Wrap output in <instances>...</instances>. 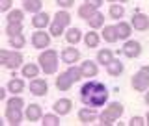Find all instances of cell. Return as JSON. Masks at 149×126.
I'll list each match as a JSON object with an SVG mask.
<instances>
[{"instance_id":"cell-5","label":"cell","mask_w":149,"mask_h":126,"mask_svg":"<svg viewBox=\"0 0 149 126\" xmlns=\"http://www.w3.org/2000/svg\"><path fill=\"white\" fill-rule=\"evenodd\" d=\"M132 87L136 91H147L149 89V65H143L132 76Z\"/></svg>"},{"instance_id":"cell-21","label":"cell","mask_w":149,"mask_h":126,"mask_svg":"<svg viewBox=\"0 0 149 126\" xmlns=\"http://www.w3.org/2000/svg\"><path fill=\"white\" fill-rule=\"evenodd\" d=\"M41 8H43V2L41 0H24V6H22V9L28 13H39L41 11Z\"/></svg>"},{"instance_id":"cell-13","label":"cell","mask_w":149,"mask_h":126,"mask_svg":"<svg viewBox=\"0 0 149 126\" xmlns=\"http://www.w3.org/2000/svg\"><path fill=\"white\" fill-rule=\"evenodd\" d=\"M24 117L30 120V123H36V120H39L43 117V111H41V106L39 104H30L24 111Z\"/></svg>"},{"instance_id":"cell-40","label":"cell","mask_w":149,"mask_h":126,"mask_svg":"<svg viewBox=\"0 0 149 126\" xmlns=\"http://www.w3.org/2000/svg\"><path fill=\"white\" fill-rule=\"evenodd\" d=\"M88 4H91V6H95V8H99V6H102V0H86Z\"/></svg>"},{"instance_id":"cell-34","label":"cell","mask_w":149,"mask_h":126,"mask_svg":"<svg viewBox=\"0 0 149 126\" xmlns=\"http://www.w3.org/2000/svg\"><path fill=\"white\" fill-rule=\"evenodd\" d=\"M6 106H9V108H19V109H22V108H24V100H22L19 95H13L11 98L6 102Z\"/></svg>"},{"instance_id":"cell-11","label":"cell","mask_w":149,"mask_h":126,"mask_svg":"<svg viewBox=\"0 0 149 126\" xmlns=\"http://www.w3.org/2000/svg\"><path fill=\"white\" fill-rule=\"evenodd\" d=\"M80 71H82V76L84 78H93V76H97V72H99V67H97L95 61L86 59V61L80 65Z\"/></svg>"},{"instance_id":"cell-27","label":"cell","mask_w":149,"mask_h":126,"mask_svg":"<svg viewBox=\"0 0 149 126\" xmlns=\"http://www.w3.org/2000/svg\"><path fill=\"white\" fill-rule=\"evenodd\" d=\"M112 59H114V54H112V50H108V48H102V50L97 52V61L101 65H108Z\"/></svg>"},{"instance_id":"cell-2","label":"cell","mask_w":149,"mask_h":126,"mask_svg":"<svg viewBox=\"0 0 149 126\" xmlns=\"http://www.w3.org/2000/svg\"><path fill=\"white\" fill-rule=\"evenodd\" d=\"M37 61H39V67L45 74H54L58 71V52L54 48L43 50L37 58Z\"/></svg>"},{"instance_id":"cell-23","label":"cell","mask_w":149,"mask_h":126,"mask_svg":"<svg viewBox=\"0 0 149 126\" xmlns=\"http://www.w3.org/2000/svg\"><path fill=\"white\" fill-rule=\"evenodd\" d=\"M22 89H24V82H22L21 78H13V80L8 82V91L13 93V95H19Z\"/></svg>"},{"instance_id":"cell-43","label":"cell","mask_w":149,"mask_h":126,"mask_svg":"<svg viewBox=\"0 0 149 126\" xmlns=\"http://www.w3.org/2000/svg\"><path fill=\"white\" fill-rule=\"evenodd\" d=\"M146 124L149 126V111H147V115H146Z\"/></svg>"},{"instance_id":"cell-26","label":"cell","mask_w":149,"mask_h":126,"mask_svg":"<svg viewBox=\"0 0 149 126\" xmlns=\"http://www.w3.org/2000/svg\"><path fill=\"white\" fill-rule=\"evenodd\" d=\"M88 24H90V28H93V30H97V28H101L102 24H104V17H102V13L95 11L93 15L88 19Z\"/></svg>"},{"instance_id":"cell-1","label":"cell","mask_w":149,"mask_h":126,"mask_svg":"<svg viewBox=\"0 0 149 126\" xmlns=\"http://www.w3.org/2000/svg\"><path fill=\"white\" fill-rule=\"evenodd\" d=\"M80 98L86 106H93V108H99L108 100V89L102 85L101 82L91 80L88 83H84L80 89Z\"/></svg>"},{"instance_id":"cell-16","label":"cell","mask_w":149,"mask_h":126,"mask_svg":"<svg viewBox=\"0 0 149 126\" xmlns=\"http://www.w3.org/2000/svg\"><path fill=\"white\" fill-rule=\"evenodd\" d=\"M71 108H73V102L69 98H60L54 102V113L58 115H67L71 111Z\"/></svg>"},{"instance_id":"cell-38","label":"cell","mask_w":149,"mask_h":126,"mask_svg":"<svg viewBox=\"0 0 149 126\" xmlns=\"http://www.w3.org/2000/svg\"><path fill=\"white\" fill-rule=\"evenodd\" d=\"M11 8V0H0V11H9Z\"/></svg>"},{"instance_id":"cell-25","label":"cell","mask_w":149,"mask_h":126,"mask_svg":"<svg viewBox=\"0 0 149 126\" xmlns=\"http://www.w3.org/2000/svg\"><path fill=\"white\" fill-rule=\"evenodd\" d=\"M95 11H97V8L86 2V4H82V6L78 8V17H80V19H86V21H88V19H90Z\"/></svg>"},{"instance_id":"cell-8","label":"cell","mask_w":149,"mask_h":126,"mask_svg":"<svg viewBox=\"0 0 149 126\" xmlns=\"http://www.w3.org/2000/svg\"><path fill=\"white\" fill-rule=\"evenodd\" d=\"M130 24H132L134 30H140V32H146L149 28V17L143 15V13H134L132 19H130Z\"/></svg>"},{"instance_id":"cell-7","label":"cell","mask_w":149,"mask_h":126,"mask_svg":"<svg viewBox=\"0 0 149 126\" xmlns=\"http://www.w3.org/2000/svg\"><path fill=\"white\" fill-rule=\"evenodd\" d=\"M47 91H49V83H47V80H43V78H34V80L30 82V93L36 96H45Z\"/></svg>"},{"instance_id":"cell-3","label":"cell","mask_w":149,"mask_h":126,"mask_svg":"<svg viewBox=\"0 0 149 126\" xmlns=\"http://www.w3.org/2000/svg\"><path fill=\"white\" fill-rule=\"evenodd\" d=\"M121 115H123V106L119 102H110L108 108H104V111L99 115V120L101 124H116Z\"/></svg>"},{"instance_id":"cell-30","label":"cell","mask_w":149,"mask_h":126,"mask_svg":"<svg viewBox=\"0 0 149 126\" xmlns=\"http://www.w3.org/2000/svg\"><path fill=\"white\" fill-rule=\"evenodd\" d=\"M26 43V39H24V35L22 34H17V35H9V45L13 46V48H22Z\"/></svg>"},{"instance_id":"cell-42","label":"cell","mask_w":149,"mask_h":126,"mask_svg":"<svg viewBox=\"0 0 149 126\" xmlns=\"http://www.w3.org/2000/svg\"><path fill=\"white\" fill-rule=\"evenodd\" d=\"M143 100H146V104H147V106H149V91H147V93H146V98H143Z\"/></svg>"},{"instance_id":"cell-22","label":"cell","mask_w":149,"mask_h":126,"mask_svg":"<svg viewBox=\"0 0 149 126\" xmlns=\"http://www.w3.org/2000/svg\"><path fill=\"white\" fill-rule=\"evenodd\" d=\"M65 39H67L69 45H77L78 41L82 39V32L78 30V28H69V30L65 32Z\"/></svg>"},{"instance_id":"cell-29","label":"cell","mask_w":149,"mask_h":126,"mask_svg":"<svg viewBox=\"0 0 149 126\" xmlns=\"http://www.w3.org/2000/svg\"><path fill=\"white\" fill-rule=\"evenodd\" d=\"M123 15H125V8L121 4H112L110 6V17L112 19L119 21V19H123Z\"/></svg>"},{"instance_id":"cell-20","label":"cell","mask_w":149,"mask_h":126,"mask_svg":"<svg viewBox=\"0 0 149 126\" xmlns=\"http://www.w3.org/2000/svg\"><path fill=\"white\" fill-rule=\"evenodd\" d=\"M116 28H118L119 39H129V37H130V34H132V24H129V22H123V21H119L118 24H116Z\"/></svg>"},{"instance_id":"cell-35","label":"cell","mask_w":149,"mask_h":126,"mask_svg":"<svg viewBox=\"0 0 149 126\" xmlns=\"http://www.w3.org/2000/svg\"><path fill=\"white\" fill-rule=\"evenodd\" d=\"M54 21L62 22L63 26H69V22H71V15H69L67 11H58V13H56V17H54Z\"/></svg>"},{"instance_id":"cell-44","label":"cell","mask_w":149,"mask_h":126,"mask_svg":"<svg viewBox=\"0 0 149 126\" xmlns=\"http://www.w3.org/2000/svg\"><path fill=\"white\" fill-rule=\"evenodd\" d=\"M108 2H129V0H108Z\"/></svg>"},{"instance_id":"cell-10","label":"cell","mask_w":149,"mask_h":126,"mask_svg":"<svg viewBox=\"0 0 149 126\" xmlns=\"http://www.w3.org/2000/svg\"><path fill=\"white\" fill-rule=\"evenodd\" d=\"M95 119H97V111H95L93 106H90V108H82L80 111H78V120H80L82 124H90Z\"/></svg>"},{"instance_id":"cell-39","label":"cell","mask_w":149,"mask_h":126,"mask_svg":"<svg viewBox=\"0 0 149 126\" xmlns=\"http://www.w3.org/2000/svg\"><path fill=\"white\" fill-rule=\"evenodd\" d=\"M56 2H58V6H62V8H71L73 4H74V0H56Z\"/></svg>"},{"instance_id":"cell-19","label":"cell","mask_w":149,"mask_h":126,"mask_svg":"<svg viewBox=\"0 0 149 126\" xmlns=\"http://www.w3.org/2000/svg\"><path fill=\"white\" fill-rule=\"evenodd\" d=\"M102 39H104L106 43H116V41L119 39L118 28L116 26H104V30H102Z\"/></svg>"},{"instance_id":"cell-37","label":"cell","mask_w":149,"mask_h":126,"mask_svg":"<svg viewBox=\"0 0 149 126\" xmlns=\"http://www.w3.org/2000/svg\"><path fill=\"white\" fill-rule=\"evenodd\" d=\"M129 124L130 126H143V124H146V120H143L142 117H132V119L129 120Z\"/></svg>"},{"instance_id":"cell-33","label":"cell","mask_w":149,"mask_h":126,"mask_svg":"<svg viewBox=\"0 0 149 126\" xmlns=\"http://www.w3.org/2000/svg\"><path fill=\"white\" fill-rule=\"evenodd\" d=\"M6 32H8V35H17V34H22V22H8Z\"/></svg>"},{"instance_id":"cell-18","label":"cell","mask_w":149,"mask_h":126,"mask_svg":"<svg viewBox=\"0 0 149 126\" xmlns=\"http://www.w3.org/2000/svg\"><path fill=\"white\" fill-rule=\"evenodd\" d=\"M106 71H108L110 76H119V74L125 71V65H123L121 59H112V61L106 65Z\"/></svg>"},{"instance_id":"cell-31","label":"cell","mask_w":149,"mask_h":126,"mask_svg":"<svg viewBox=\"0 0 149 126\" xmlns=\"http://www.w3.org/2000/svg\"><path fill=\"white\" fill-rule=\"evenodd\" d=\"M41 124H43V126H58L60 124L58 113H54V115H43V117H41Z\"/></svg>"},{"instance_id":"cell-24","label":"cell","mask_w":149,"mask_h":126,"mask_svg":"<svg viewBox=\"0 0 149 126\" xmlns=\"http://www.w3.org/2000/svg\"><path fill=\"white\" fill-rule=\"evenodd\" d=\"M39 74V67L36 63H26L22 67V78H37Z\"/></svg>"},{"instance_id":"cell-12","label":"cell","mask_w":149,"mask_h":126,"mask_svg":"<svg viewBox=\"0 0 149 126\" xmlns=\"http://www.w3.org/2000/svg\"><path fill=\"white\" fill-rule=\"evenodd\" d=\"M78 59H80V52H78L77 48H63L62 50V61L63 63H67V65H73V63H77Z\"/></svg>"},{"instance_id":"cell-9","label":"cell","mask_w":149,"mask_h":126,"mask_svg":"<svg viewBox=\"0 0 149 126\" xmlns=\"http://www.w3.org/2000/svg\"><path fill=\"white\" fill-rule=\"evenodd\" d=\"M123 54L127 56V58H138L140 54H142V45L138 43V41H127V43L123 45Z\"/></svg>"},{"instance_id":"cell-41","label":"cell","mask_w":149,"mask_h":126,"mask_svg":"<svg viewBox=\"0 0 149 126\" xmlns=\"http://www.w3.org/2000/svg\"><path fill=\"white\" fill-rule=\"evenodd\" d=\"M6 89H4V87H0V100H6Z\"/></svg>"},{"instance_id":"cell-4","label":"cell","mask_w":149,"mask_h":126,"mask_svg":"<svg viewBox=\"0 0 149 126\" xmlns=\"http://www.w3.org/2000/svg\"><path fill=\"white\" fill-rule=\"evenodd\" d=\"M0 63L4 65L6 69H11L15 71L22 65V56L21 52H15V50H0Z\"/></svg>"},{"instance_id":"cell-15","label":"cell","mask_w":149,"mask_h":126,"mask_svg":"<svg viewBox=\"0 0 149 126\" xmlns=\"http://www.w3.org/2000/svg\"><path fill=\"white\" fill-rule=\"evenodd\" d=\"M73 83H74V82L71 80V76H69L67 71H65V72H60V76L56 78V87H58L60 91H69Z\"/></svg>"},{"instance_id":"cell-32","label":"cell","mask_w":149,"mask_h":126,"mask_svg":"<svg viewBox=\"0 0 149 126\" xmlns=\"http://www.w3.org/2000/svg\"><path fill=\"white\" fill-rule=\"evenodd\" d=\"M22 17H24L22 9H11L6 19H8V22H22Z\"/></svg>"},{"instance_id":"cell-6","label":"cell","mask_w":149,"mask_h":126,"mask_svg":"<svg viewBox=\"0 0 149 126\" xmlns=\"http://www.w3.org/2000/svg\"><path fill=\"white\" fill-rule=\"evenodd\" d=\"M32 45H34V48H47L50 45V35L43 30H37L32 34Z\"/></svg>"},{"instance_id":"cell-14","label":"cell","mask_w":149,"mask_h":126,"mask_svg":"<svg viewBox=\"0 0 149 126\" xmlns=\"http://www.w3.org/2000/svg\"><path fill=\"white\" fill-rule=\"evenodd\" d=\"M6 120L9 124H21V120H22V109H19V108H6Z\"/></svg>"},{"instance_id":"cell-28","label":"cell","mask_w":149,"mask_h":126,"mask_svg":"<svg viewBox=\"0 0 149 126\" xmlns=\"http://www.w3.org/2000/svg\"><path fill=\"white\" fill-rule=\"evenodd\" d=\"M99 34L97 32H90V34L84 35V43H86V46H90V48H95V46H99Z\"/></svg>"},{"instance_id":"cell-36","label":"cell","mask_w":149,"mask_h":126,"mask_svg":"<svg viewBox=\"0 0 149 126\" xmlns=\"http://www.w3.org/2000/svg\"><path fill=\"white\" fill-rule=\"evenodd\" d=\"M63 28H65V26L62 24V22L54 21L52 24H50V35H54V37H60V35L63 34Z\"/></svg>"},{"instance_id":"cell-17","label":"cell","mask_w":149,"mask_h":126,"mask_svg":"<svg viewBox=\"0 0 149 126\" xmlns=\"http://www.w3.org/2000/svg\"><path fill=\"white\" fill-rule=\"evenodd\" d=\"M49 22H50V17L47 15V13H43V11L36 13L34 19H32V26L37 28V30H43V28H47V26H49Z\"/></svg>"}]
</instances>
